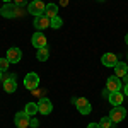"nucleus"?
Segmentation results:
<instances>
[{
  "label": "nucleus",
  "mask_w": 128,
  "mask_h": 128,
  "mask_svg": "<svg viewBox=\"0 0 128 128\" xmlns=\"http://www.w3.org/2000/svg\"><path fill=\"white\" fill-rule=\"evenodd\" d=\"M44 16L50 17V19L56 17V16H58V5H56V4H48L46 9H44Z\"/></svg>",
  "instance_id": "nucleus-16"
},
{
  "label": "nucleus",
  "mask_w": 128,
  "mask_h": 128,
  "mask_svg": "<svg viewBox=\"0 0 128 128\" xmlns=\"http://www.w3.org/2000/svg\"><path fill=\"white\" fill-rule=\"evenodd\" d=\"M126 116V109L123 108V106H114V108L111 109V113H109V118L113 123H120V121H123Z\"/></svg>",
  "instance_id": "nucleus-6"
},
{
  "label": "nucleus",
  "mask_w": 128,
  "mask_h": 128,
  "mask_svg": "<svg viewBox=\"0 0 128 128\" xmlns=\"http://www.w3.org/2000/svg\"><path fill=\"white\" fill-rule=\"evenodd\" d=\"M38 86H40V75L38 74L31 72L24 77V87L28 90H34V89H38Z\"/></svg>",
  "instance_id": "nucleus-2"
},
{
  "label": "nucleus",
  "mask_w": 128,
  "mask_h": 128,
  "mask_svg": "<svg viewBox=\"0 0 128 128\" xmlns=\"http://www.w3.org/2000/svg\"><path fill=\"white\" fill-rule=\"evenodd\" d=\"M126 74H128V65L123 63V62H118V63L114 65V75L120 77V79H123Z\"/></svg>",
  "instance_id": "nucleus-13"
},
{
  "label": "nucleus",
  "mask_w": 128,
  "mask_h": 128,
  "mask_svg": "<svg viewBox=\"0 0 128 128\" xmlns=\"http://www.w3.org/2000/svg\"><path fill=\"white\" fill-rule=\"evenodd\" d=\"M106 89H108L109 92H120L121 90V79L116 77V75H111L106 80Z\"/></svg>",
  "instance_id": "nucleus-8"
},
{
  "label": "nucleus",
  "mask_w": 128,
  "mask_h": 128,
  "mask_svg": "<svg viewBox=\"0 0 128 128\" xmlns=\"http://www.w3.org/2000/svg\"><path fill=\"white\" fill-rule=\"evenodd\" d=\"M87 128H101V126H99V123H89Z\"/></svg>",
  "instance_id": "nucleus-25"
},
{
  "label": "nucleus",
  "mask_w": 128,
  "mask_h": 128,
  "mask_svg": "<svg viewBox=\"0 0 128 128\" xmlns=\"http://www.w3.org/2000/svg\"><path fill=\"white\" fill-rule=\"evenodd\" d=\"M2 2H5V4H10V2H12V0H2Z\"/></svg>",
  "instance_id": "nucleus-31"
},
{
  "label": "nucleus",
  "mask_w": 128,
  "mask_h": 128,
  "mask_svg": "<svg viewBox=\"0 0 128 128\" xmlns=\"http://www.w3.org/2000/svg\"><path fill=\"white\" fill-rule=\"evenodd\" d=\"M31 43H32V46L34 48H46V36L43 34V32H34L32 34V38H31Z\"/></svg>",
  "instance_id": "nucleus-10"
},
{
  "label": "nucleus",
  "mask_w": 128,
  "mask_h": 128,
  "mask_svg": "<svg viewBox=\"0 0 128 128\" xmlns=\"http://www.w3.org/2000/svg\"><path fill=\"white\" fill-rule=\"evenodd\" d=\"M5 58L9 60L10 63H19V60L22 58V51H20L19 48H10L9 51H7V56Z\"/></svg>",
  "instance_id": "nucleus-11"
},
{
  "label": "nucleus",
  "mask_w": 128,
  "mask_h": 128,
  "mask_svg": "<svg viewBox=\"0 0 128 128\" xmlns=\"http://www.w3.org/2000/svg\"><path fill=\"white\" fill-rule=\"evenodd\" d=\"M72 102L77 106V109H79L80 114H89L90 113V102H89L86 98H77V99H72Z\"/></svg>",
  "instance_id": "nucleus-3"
},
{
  "label": "nucleus",
  "mask_w": 128,
  "mask_h": 128,
  "mask_svg": "<svg viewBox=\"0 0 128 128\" xmlns=\"http://www.w3.org/2000/svg\"><path fill=\"white\" fill-rule=\"evenodd\" d=\"M43 92H44V90H40V89H34V90H32V94H34V96H40V98H44Z\"/></svg>",
  "instance_id": "nucleus-22"
},
{
  "label": "nucleus",
  "mask_w": 128,
  "mask_h": 128,
  "mask_svg": "<svg viewBox=\"0 0 128 128\" xmlns=\"http://www.w3.org/2000/svg\"><path fill=\"white\" fill-rule=\"evenodd\" d=\"M99 126L101 128H111L113 126V121H111L109 116H104V118H101V121H99Z\"/></svg>",
  "instance_id": "nucleus-20"
},
{
  "label": "nucleus",
  "mask_w": 128,
  "mask_h": 128,
  "mask_svg": "<svg viewBox=\"0 0 128 128\" xmlns=\"http://www.w3.org/2000/svg\"><path fill=\"white\" fill-rule=\"evenodd\" d=\"M51 111H53L51 101L46 96L44 98H40V101H38V113H41V114H50Z\"/></svg>",
  "instance_id": "nucleus-7"
},
{
  "label": "nucleus",
  "mask_w": 128,
  "mask_h": 128,
  "mask_svg": "<svg viewBox=\"0 0 128 128\" xmlns=\"http://www.w3.org/2000/svg\"><path fill=\"white\" fill-rule=\"evenodd\" d=\"M24 111H26L29 116H34V114L38 113V102H28L26 108H24Z\"/></svg>",
  "instance_id": "nucleus-17"
},
{
  "label": "nucleus",
  "mask_w": 128,
  "mask_h": 128,
  "mask_svg": "<svg viewBox=\"0 0 128 128\" xmlns=\"http://www.w3.org/2000/svg\"><path fill=\"white\" fill-rule=\"evenodd\" d=\"M60 5H63V7L68 5V0H60Z\"/></svg>",
  "instance_id": "nucleus-27"
},
{
  "label": "nucleus",
  "mask_w": 128,
  "mask_h": 128,
  "mask_svg": "<svg viewBox=\"0 0 128 128\" xmlns=\"http://www.w3.org/2000/svg\"><path fill=\"white\" fill-rule=\"evenodd\" d=\"M16 89H17V82L12 79H4V90L7 92V94H12V92H16Z\"/></svg>",
  "instance_id": "nucleus-15"
},
{
  "label": "nucleus",
  "mask_w": 128,
  "mask_h": 128,
  "mask_svg": "<svg viewBox=\"0 0 128 128\" xmlns=\"http://www.w3.org/2000/svg\"><path fill=\"white\" fill-rule=\"evenodd\" d=\"M125 43H126V44H128V34H126V36H125Z\"/></svg>",
  "instance_id": "nucleus-30"
},
{
  "label": "nucleus",
  "mask_w": 128,
  "mask_h": 128,
  "mask_svg": "<svg viewBox=\"0 0 128 128\" xmlns=\"http://www.w3.org/2000/svg\"><path fill=\"white\" fill-rule=\"evenodd\" d=\"M0 80H4V72L0 70Z\"/></svg>",
  "instance_id": "nucleus-29"
},
{
  "label": "nucleus",
  "mask_w": 128,
  "mask_h": 128,
  "mask_svg": "<svg viewBox=\"0 0 128 128\" xmlns=\"http://www.w3.org/2000/svg\"><path fill=\"white\" fill-rule=\"evenodd\" d=\"M99 2H104V0H99Z\"/></svg>",
  "instance_id": "nucleus-32"
},
{
  "label": "nucleus",
  "mask_w": 128,
  "mask_h": 128,
  "mask_svg": "<svg viewBox=\"0 0 128 128\" xmlns=\"http://www.w3.org/2000/svg\"><path fill=\"white\" fill-rule=\"evenodd\" d=\"M123 92H125V96H128V84H125V89H123Z\"/></svg>",
  "instance_id": "nucleus-28"
},
{
  "label": "nucleus",
  "mask_w": 128,
  "mask_h": 128,
  "mask_svg": "<svg viewBox=\"0 0 128 128\" xmlns=\"http://www.w3.org/2000/svg\"><path fill=\"white\" fill-rule=\"evenodd\" d=\"M31 126H32V128H38V126H40V121H38V120H34L32 116H31Z\"/></svg>",
  "instance_id": "nucleus-23"
},
{
  "label": "nucleus",
  "mask_w": 128,
  "mask_h": 128,
  "mask_svg": "<svg viewBox=\"0 0 128 128\" xmlns=\"http://www.w3.org/2000/svg\"><path fill=\"white\" fill-rule=\"evenodd\" d=\"M44 9H46V5L41 2V0H32L29 4V7H28V12H29L31 16H41V14H44Z\"/></svg>",
  "instance_id": "nucleus-5"
},
{
  "label": "nucleus",
  "mask_w": 128,
  "mask_h": 128,
  "mask_svg": "<svg viewBox=\"0 0 128 128\" xmlns=\"http://www.w3.org/2000/svg\"><path fill=\"white\" fill-rule=\"evenodd\" d=\"M9 65H10V62L7 58H0V70L2 72H5V70L9 68Z\"/></svg>",
  "instance_id": "nucleus-21"
},
{
  "label": "nucleus",
  "mask_w": 128,
  "mask_h": 128,
  "mask_svg": "<svg viewBox=\"0 0 128 128\" xmlns=\"http://www.w3.org/2000/svg\"><path fill=\"white\" fill-rule=\"evenodd\" d=\"M109 94H111V92H109L108 89H104V90H102V96H104V98H109Z\"/></svg>",
  "instance_id": "nucleus-26"
},
{
  "label": "nucleus",
  "mask_w": 128,
  "mask_h": 128,
  "mask_svg": "<svg viewBox=\"0 0 128 128\" xmlns=\"http://www.w3.org/2000/svg\"><path fill=\"white\" fill-rule=\"evenodd\" d=\"M14 121H16V126H17V128H28V126H31V116L26 113V111L17 113L16 118H14Z\"/></svg>",
  "instance_id": "nucleus-4"
},
{
  "label": "nucleus",
  "mask_w": 128,
  "mask_h": 128,
  "mask_svg": "<svg viewBox=\"0 0 128 128\" xmlns=\"http://www.w3.org/2000/svg\"><path fill=\"white\" fill-rule=\"evenodd\" d=\"M62 24H63L62 17H60V16H56V17H53V19H51V24H50V28H53V29H60V28H62Z\"/></svg>",
  "instance_id": "nucleus-19"
},
{
  "label": "nucleus",
  "mask_w": 128,
  "mask_h": 128,
  "mask_svg": "<svg viewBox=\"0 0 128 128\" xmlns=\"http://www.w3.org/2000/svg\"><path fill=\"white\" fill-rule=\"evenodd\" d=\"M50 24H51V19L46 17L44 14L34 17V28H36L38 31H43V29H46V28H50Z\"/></svg>",
  "instance_id": "nucleus-9"
},
{
  "label": "nucleus",
  "mask_w": 128,
  "mask_h": 128,
  "mask_svg": "<svg viewBox=\"0 0 128 128\" xmlns=\"http://www.w3.org/2000/svg\"><path fill=\"white\" fill-rule=\"evenodd\" d=\"M26 2H28V0H14V4H16V5H24V4H26Z\"/></svg>",
  "instance_id": "nucleus-24"
},
{
  "label": "nucleus",
  "mask_w": 128,
  "mask_h": 128,
  "mask_svg": "<svg viewBox=\"0 0 128 128\" xmlns=\"http://www.w3.org/2000/svg\"><path fill=\"white\" fill-rule=\"evenodd\" d=\"M48 56H50L48 48H40V50H38V53H36V58L40 60V62H46Z\"/></svg>",
  "instance_id": "nucleus-18"
},
{
  "label": "nucleus",
  "mask_w": 128,
  "mask_h": 128,
  "mask_svg": "<svg viewBox=\"0 0 128 128\" xmlns=\"http://www.w3.org/2000/svg\"><path fill=\"white\" fill-rule=\"evenodd\" d=\"M101 62H102L104 67H114V65L118 63V56H116L114 53H104L102 58H101Z\"/></svg>",
  "instance_id": "nucleus-12"
},
{
  "label": "nucleus",
  "mask_w": 128,
  "mask_h": 128,
  "mask_svg": "<svg viewBox=\"0 0 128 128\" xmlns=\"http://www.w3.org/2000/svg\"><path fill=\"white\" fill-rule=\"evenodd\" d=\"M0 14L4 17H7V19H14V17L19 16V5H16V4H5L0 9Z\"/></svg>",
  "instance_id": "nucleus-1"
},
{
  "label": "nucleus",
  "mask_w": 128,
  "mask_h": 128,
  "mask_svg": "<svg viewBox=\"0 0 128 128\" xmlns=\"http://www.w3.org/2000/svg\"><path fill=\"white\" fill-rule=\"evenodd\" d=\"M123 98H125V94H121V92H111L109 98H108V101L113 104V106H121Z\"/></svg>",
  "instance_id": "nucleus-14"
}]
</instances>
